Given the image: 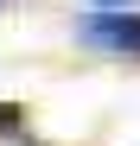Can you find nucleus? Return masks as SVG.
I'll return each mask as SVG.
<instances>
[{
  "mask_svg": "<svg viewBox=\"0 0 140 146\" xmlns=\"http://www.w3.org/2000/svg\"><path fill=\"white\" fill-rule=\"evenodd\" d=\"M77 38L96 51H115V57H140V13H83Z\"/></svg>",
  "mask_w": 140,
  "mask_h": 146,
  "instance_id": "obj_1",
  "label": "nucleus"
},
{
  "mask_svg": "<svg viewBox=\"0 0 140 146\" xmlns=\"http://www.w3.org/2000/svg\"><path fill=\"white\" fill-rule=\"evenodd\" d=\"M19 121H26V108H13V102H0V133H19Z\"/></svg>",
  "mask_w": 140,
  "mask_h": 146,
  "instance_id": "obj_2",
  "label": "nucleus"
}]
</instances>
